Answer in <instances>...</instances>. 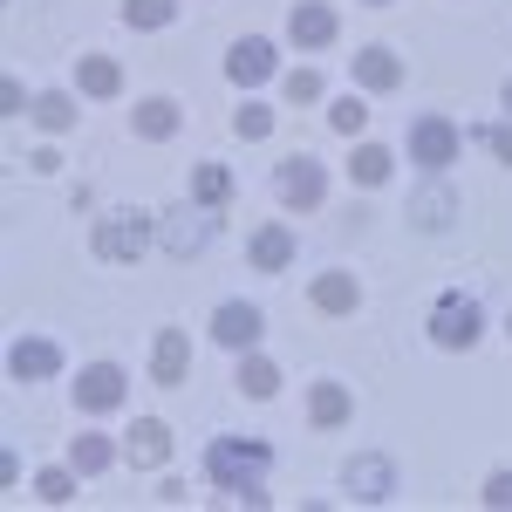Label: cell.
<instances>
[{
    "mask_svg": "<svg viewBox=\"0 0 512 512\" xmlns=\"http://www.w3.org/2000/svg\"><path fill=\"white\" fill-rule=\"evenodd\" d=\"M28 123H35L41 137H69V130L82 123V96L76 89H41L35 110H28Z\"/></svg>",
    "mask_w": 512,
    "mask_h": 512,
    "instance_id": "cell-25",
    "label": "cell"
},
{
    "mask_svg": "<svg viewBox=\"0 0 512 512\" xmlns=\"http://www.w3.org/2000/svg\"><path fill=\"white\" fill-rule=\"evenodd\" d=\"M396 492H403V485H396L390 451H349V458H342V499H349V506H390Z\"/></svg>",
    "mask_w": 512,
    "mask_h": 512,
    "instance_id": "cell-9",
    "label": "cell"
},
{
    "mask_svg": "<svg viewBox=\"0 0 512 512\" xmlns=\"http://www.w3.org/2000/svg\"><path fill=\"white\" fill-rule=\"evenodd\" d=\"M478 506H485V512H512V465L485 472V485H478Z\"/></svg>",
    "mask_w": 512,
    "mask_h": 512,
    "instance_id": "cell-33",
    "label": "cell"
},
{
    "mask_svg": "<svg viewBox=\"0 0 512 512\" xmlns=\"http://www.w3.org/2000/svg\"><path fill=\"white\" fill-rule=\"evenodd\" d=\"M185 499H192V485H185V478H164V485H158V506H185Z\"/></svg>",
    "mask_w": 512,
    "mask_h": 512,
    "instance_id": "cell-36",
    "label": "cell"
},
{
    "mask_svg": "<svg viewBox=\"0 0 512 512\" xmlns=\"http://www.w3.org/2000/svg\"><path fill=\"white\" fill-rule=\"evenodd\" d=\"M280 96L287 103H328V82L315 62H301V69H280Z\"/></svg>",
    "mask_w": 512,
    "mask_h": 512,
    "instance_id": "cell-30",
    "label": "cell"
},
{
    "mask_svg": "<svg viewBox=\"0 0 512 512\" xmlns=\"http://www.w3.org/2000/svg\"><path fill=\"white\" fill-rule=\"evenodd\" d=\"M280 76V41L274 35H239L226 48V82L233 89H260V82Z\"/></svg>",
    "mask_w": 512,
    "mask_h": 512,
    "instance_id": "cell-13",
    "label": "cell"
},
{
    "mask_svg": "<svg viewBox=\"0 0 512 512\" xmlns=\"http://www.w3.org/2000/svg\"><path fill=\"white\" fill-rule=\"evenodd\" d=\"M123 465H130V472H164V465H171V424H164V417H130V431H123Z\"/></svg>",
    "mask_w": 512,
    "mask_h": 512,
    "instance_id": "cell-16",
    "label": "cell"
},
{
    "mask_svg": "<svg viewBox=\"0 0 512 512\" xmlns=\"http://www.w3.org/2000/svg\"><path fill=\"white\" fill-rule=\"evenodd\" d=\"M506 335H512V315H506Z\"/></svg>",
    "mask_w": 512,
    "mask_h": 512,
    "instance_id": "cell-39",
    "label": "cell"
},
{
    "mask_svg": "<svg viewBox=\"0 0 512 512\" xmlns=\"http://www.w3.org/2000/svg\"><path fill=\"white\" fill-rule=\"evenodd\" d=\"M274 123H280V110H274V103L246 96V103L233 110V137H239V144H267V137H274Z\"/></svg>",
    "mask_w": 512,
    "mask_h": 512,
    "instance_id": "cell-29",
    "label": "cell"
},
{
    "mask_svg": "<svg viewBox=\"0 0 512 512\" xmlns=\"http://www.w3.org/2000/svg\"><path fill=\"white\" fill-rule=\"evenodd\" d=\"M287 41H294V55H321V48H335V41H342V14H335V0H294V7H287Z\"/></svg>",
    "mask_w": 512,
    "mask_h": 512,
    "instance_id": "cell-10",
    "label": "cell"
},
{
    "mask_svg": "<svg viewBox=\"0 0 512 512\" xmlns=\"http://www.w3.org/2000/svg\"><path fill=\"white\" fill-rule=\"evenodd\" d=\"M212 239H219V212H212V205H198V198H171V205H158V253H171V260H198Z\"/></svg>",
    "mask_w": 512,
    "mask_h": 512,
    "instance_id": "cell-5",
    "label": "cell"
},
{
    "mask_svg": "<svg viewBox=\"0 0 512 512\" xmlns=\"http://www.w3.org/2000/svg\"><path fill=\"white\" fill-rule=\"evenodd\" d=\"M499 110H506V117H512V76H506V89H499Z\"/></svg>",
    "mask_w": 512,
    "mask_h": 512,
    "instance_id": "cell-37",
    "label": "cell"
},
{
    "mask_svg": "<svg viewBox=\"0 0 512 512\" xmlns=\"http://www.w3.org/2000/svg\"><path fill=\"white\" fill-rule=\"evenodd\" d=\"M431 349H444V355H465V349H478L485 342V301H478L472 287H444L431 301Z\"/></svg>",
    "mask_w": 512,
    "mask_h": 512,
    "instance_id": "cell-3",
    "label": "cell"
},
{
    "mask_svg": "<svg viewBox=\"0 0 512 512\" xmlns=\"http://www.w3.org/2000/svg\"><path fill=\"white\" fill-rule=\"evenodd\" d=\"M69 465H76L82 478L117 472V465H123V437H110V431H76V437H69Z\"/></svg>",
    "mask_w": 512,
    "mask_h": 512,
    "instance_id": "cell-24",
    "label": "cell"
},
{
    "mask_svg": "<svg viewBox=\"0 0 512 512\" xmlns=\"http://www.w3.org/2000/svg\"><path fill=\"white\" fill-rule=\"evenodd\" d=\"M185 14V0H123V28H137V35H158Z\"/></svg>",
    "mask_w": 512,
    "mask_h": 512,
    "instance_id": "cell-28",
    "label": "cell"
},
{
    "mask_svg": "<svg viewBox=\"0 0 512 512\" xmlns=\"http://www.w3.org/2000/svg\"><path fill=\"white\" fill-rule=\"evenodd\" d=\"M151 246H158V212H144V205H103L89 219V253L103 267H137Z\"/></svg>",
    "mask_w": 512,
    "mask_h": 512,
    "instance_id": "cell-2",
    "label": "cell"
},
{
    "mask_svg": "<svg viewBox=\"0 0 512 512\" xmlns=\"http://www.w3.org/2000/svg\"><path fill=\"white\" fill-rule=\"evenodd\" d=\"M76 96H82V103H117V96H123V62H117V55H103V48L76 55Z\"/></svg>",
    "mask_w": 512,
    "mask_h": 512,
    "instance_id": "cell-20",
    "label": "cell"
},
{
    "mask_svg": "<svg viewBox=\"0 0 512 512\" xmlns=\"http://www.w3.org/2000/svg\"><path fill=\"white\" fill-rule=\"evenodd\" d=\"M472 137L485 144V151H492V164H506V171H512V117H492V123H478Z\"/></svg>",
    "mask_w": 512,
    "mask_h": 512,
    "instance_id": "cell-32",
    "label": "cell"
},
{
    "mask_svg": "<svg viewBox=\"0 0 512 512\" xmlns=\"http://www.w3.org/2000/svg\"><path fill=\"white\" fill-rule=\"evenodd\" d=\"M185 130V103L178 96H137L130 103V137L137 144H171Z\"/></svg>",
    "mask_w": 512,
    "mask_h": 512,
    "instance_id": "cell-17",
    "label": "cell"
},
{
    "mask_svg": "<svg viewBox=\"0 0 512 512\" xmlns=\"http://www.w3.org/2000/svg\"><path fill=\"white\" fill-rule=\"evenodd\" d=\"M267 472H274V444H267V437L219 431L212 444H205V485L226 492L233 506H274Z\"/></svg>",
    "mask_w": 512,
    "mask_h": 512,
    "instance_id": "cell-1",
    "label": "cell"
},
{
    "mask_svg": "<svg viewBox=\"0 0 512 512\" xmlns=\"http://www.w3.org/2000/svg\"><path fill=\"white\" fill-rule=\"evenodd\" d=\"M62 369H69V355H62L55 335H14L7 342V376L14 383H55Z\"/></svg>",
    "mask_w": 512,
    "mask_h": 512,
    "instance_id": "cell-12",
    "label": "cell"
},
{
    "mask_svg": "<svg viewBox=\"0 0 512 512\" xmlns=\"http://www.w3.org/2000/svg\"><path fill=\"white\" fill-rule=\"evenodd\" d=\"M280 383H287V376H280V362H274V355H260V349L233 355V390L246 396V403H274Z\"/></svg>",
    "mask_w": 512,
    "mask_h": 512,
    "instance_id": "cell-22",
    "label": "cell"
},
{
    "mask_svg": "<svg viewBox=\"0 0 512 512\" xmlns=\"http://www.w3.org/2000/svg\"><path fill=\"white\" fill-rule=\"evenodd\" d=\"M28 171H35V178H55V171H62V158H55V144H41L35 158H28Z\"/></svg>",
    "mask_w": 512,
    "mask_h": 512,
    "instance_id": "cell-35",
    "label": "cell"
},
{
    "mask_svg": "<svg viewBox=\"0 0 512 512\" xmlns=\"http://www.w3.org/2000/svg\"><path fill=\"white\" fill-rule=\"evenodd\" d=\"M308 424L315 431H349L355 424V390L342 376H315L308 383Z\"/></svg>",
    "mask_w": 512,
    "mask_h": 512,
    "instance_id": "cell-19",
    "label": "cell"
},
{
    "mask_svg": "<svg viewBox=\"0 0 512 512\" xmlns=\"http://www.w3.org/2000/svg\"><path fill=\"white\" fill-rule=\"evenodd\" d=\"M274 198L301 219V212H321L328 205V164L315 158V151H294V158L274 164Z\"/></svg>",
    "mask_w": 512,
    "mask_h": 512,
    "instance_id": "cell-7",
    "label": "cell"
},
{
    "mask_svg": "<svg viewBox=\"0 0 512 512\" xmlns=\"http://www.w3.org/2000/svg\"><path fill=\"white\" fill-rule=\"evenodd\" d=\"M308 301H315L321 315H355V308H362V274H349V267H321V274L308 280Z\"/></svg>",
    "mask_w": 512,
    "mask_h": 512,
    "instance_id": "cell-21",
    "label": "cell"
},
{
    "mask_svg": "<svg viewBox=\"0 0 512 512\" xmlns=\"http://www.w3.org/2000/svg\"><path fill=\"white\" fill-rule=\"evenodd\" d=\"M458 151H465V130H458V117H444V110H424V117H410V130H403V158L417 164L424 178H444L458 164Z\"/></svg>",
    "mask_w": 512,
    "mask_h": 512,
    "instance_id": "cell-4",
    "label": "cell"
},
{
    "mask_svg": "<svg viewBox=\"0 0 512 512\" xmlns=\"http://www.w3.org/2000/svg\"><path fill=\"white\" fill-rule=\"evenodd\" d=\"M185 198H198V205H212V212H226V205L239 198L233 164H219V158H198V164H192V185H185Z\"/></svg>",
    "mask_w": 512,
    "mask_h": 512,
    "instance_id": "cell-26",
    "label": "cell"
},
{
    "mask_svg": "<svg viewBox=\"0 0 512 512\" xmlns=\"http://www.w3.org/2000/svg\"><path fill=\"white\" fill-rule=\"evenodd\" d=\"M403 76H410V62L396 55L390 41H369V48L349 55V82L362 96H390V89H403Z\"/></svg>",
    "mask_w": 512,
    "mask_h": 512,
    "instance_id": "cell-14",
    "label": "cell"
},
{
    "mask_svg": "<svg viewBox=\"0 0 512 512\" xmlns=\"http://www.w3.org/2000/svg\"><path fill=\"white\" fill-rule=\"evenodd\" d=\"M246 260H253V274H294V260H301V233H294L287 219H267V226L246 233Z\"/></svg>",
    "mask_w": 512,
    "mask_h": 512,
    "instance_id": "cell-15",
    "label": "cell"
},
{
    "mask_svg": "<svg viewBox=\"0 0 512 512\" xmlns=\"http://www.w3.org/2000/svg\"><path fill=\"white\" fill-rule=\"evenodd\" d=\"M28 110H35V96L21 89V76H7V82H0V117H7V123H21Z\"/></svg>",
    "mask_w": 512,
    "mask_h": 512,
    "instance_id": "cell-34",
    "label": "cell"
},
{
    "mask_svg": "<svg viewBox=\"0 0 512 512\" xmlns=\"http://www.w3.org/2000/svg\"><path fill=\"white\" fill-rule=\"evenodd\" d=\"M362 7H396V0H362Z\"/></svg>",
    "mask_w": 512,
    "mask_h": 512,
    "instance_id": "cell-38",
    "label": "cell"
},
{
    "mask_svg": "<svg viewBox=\"0 0 512 512\" xmlns=\"http://www.w3.org/2000/svg\"><path fill=\"white\" fill-rule=\"evenodd\" d=\"M212 342L226 355H246V349H260V335H267V308L260 301H219L212 308V328H205Z\"/></svg>",
    "mask_w": 512,
    "mask_h": 512,
    "instance_id": "cell-11",
    "label": "cell"
},
{
    "mask_svg": "<svg viewBox=\"0 0 512 512\" xmlns=\"http://www.w3.org/2000/svg\"><path fill=\"white\" fill-rule=\"evenodd\" d=\"M69 396H76L82 417H110V410H123V403H130V369H123V362H110V355H96V362H82V369H76Z\"/></svg>",
    "mask_w": 512,
    "mask_h": 512,
    "instance_id": "cell-8",
    "label": "cell"
},
{
    "mask_svg": "<svg viewBox=\"0 0 512 512\" xmlns=\"http://www.w3.org/2000/svg\"><path fill=\"white\" fill-rule=\"evenodd\" d=\"M390 178H396V151H390V144H376V137H355V144H349V185L383 192Z\"/></svg>",
    "mask_w": 512,
    "mask_h": 512,
    "instance_id": "cell-23",
    "label": "cell"
},
{
    "mask_svg": "<svg viewBox=\"0 0 512 512\" xmlns=\"http://www.w3.org/2000/svg\"><path fill=\"white\" fill-rule=\"evenodd\" d=\"M151 383L158 390H185L192 383V335L185 328H158L151 335Z\"/></svg>",
    "mask_w": 512,
    "mask_h": 512,
    "instance_id": "cell-18",
    "label": "cell"
},
{
    "mask_svg": "<svg viewBox=\"0 0 512 512\" xmlns=\"http://www.w3.org/2000/svg\"><path fill=\"white\" fill-rule=\"evenodd\" d=\"M28 485H35V499H41V506H76V485H82V472L69 465V458H62V465H41V472L28 478Z\"/></svg>",
    "mask_w": 512,
    "mask_h": 512,
    "instance_id": "cell-27",
    "label": "cell"
},
{
    "mask_svg": "<svg viewBox=\"0 0 512 512\" xmlns=\"http://www.w3.org/2000/svg\"><path fill=\"white\" fill-rule=\"evenodd\" d=\"M328 130H335V137H362V130H369L362 89H355V96H328Z\"/></svg>",
    "mask_w": 512,
    "mask_h": 512,
    "instance_id": "cell-31",
    "label": "cell"
},
{
    "mask_svg": "<svg viewBox=\"0 0 512 512\" xmlns=\"http://www.w3.org/2000/svg\"><path fill=\"white\" fill-rule=\"evenodd\" d=\"M403 219H410V233L444 239L458 219H465V198H458V185H451V178H417V185H410V198H403Z\"/></svg>",
    "mask_w": 512,
    "mask_h": 512,
    "instance_id": "cell-6",
    "label": "cell"
}]
</instances>
